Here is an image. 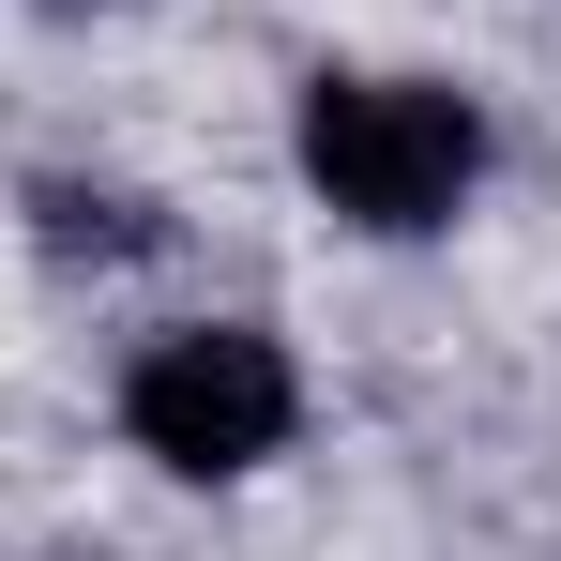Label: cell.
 <instances>
[{
  "label": "cell",
  "instance_id": "1",
  "mask_svg": "<svg viewBox=\"0 0 561 561\" xmlns=\"http://www.w3.org/2000/svg\"><path fill=\"white\" fill-rule=\"evenodd\" d=\"M288 152L350 228L410 243V228H456V197L485 183V106L440 92V77H304Z\"/></svg>",
  "mask_w": 561,
  "mask_h": 561
},
{
  "label": "cell",
  "instance_id": "2",
  "mask_svg": "<svg viewBox=\"0 0 561 561\" xmlns=\"http://www.w3.org/2000/svg\"><path fill=\"white\" fill-rule=\"evenodd\" d=\"M122 425H137V456H168V470H197V485H228V470L288 456L304 379H288L274 334L197 319V334H152V350L122 365Z\"/></svg>",
  "mask_w": 561,
  "mask_h": 561
},
{
  "label": "cell",
  "instance_id": "3",
  "mask_svg": "<svg viewBox=\"0 0 561 561\" xmlns=\"http://www.w3.org/2000/svg\"><path fill=\"white\" fill-rule=\"evenodd\" d=\"M46 243H92V259H137L152 228H137V197H77V183H46Z\"/></svg>",
  "mask_w": 561,
  "mask_h": 561
}]
</instances>
